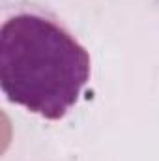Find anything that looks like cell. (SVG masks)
I'll return each instance as SVG.
<instances>
[{
	"instance_id": "obj_1",
	"label": "cell",
	"mask_w": 159,
	"mask_h": 161,
	"mask_svg": "<svg viewBox=\"0 0 159 161\" xmlns=\"http://www.w3.org/2000/svg\"><path fill=\"white\" fill-rule=\"evenodd\" d=\"M90 79V54L64 26L17 13L0 28V86L9 101L60 120Z\"/></svg>"
}]
</instances>
